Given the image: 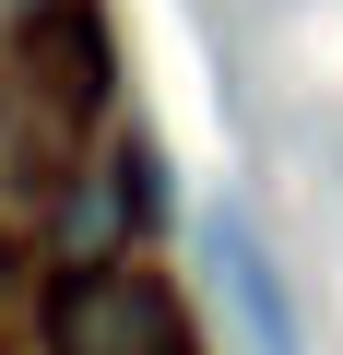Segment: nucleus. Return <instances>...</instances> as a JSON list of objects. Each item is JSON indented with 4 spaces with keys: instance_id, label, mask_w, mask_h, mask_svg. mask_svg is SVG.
Wrapping results in <instances>:
<instances>
[{
    "instance_id": "1",
    "label": "nucleus",
    "mask_w": 343,
    "mask_h": 355,
    "mask_svg": "<svg viewBox=\"0 0 343 355\" xmlns=\"http://www.w3.org/2000/svg\"><path fill=\"white\" fill-rule=\"evenodd\" d=\"M48 355H190L178 296L130 261H83L48 284Z\"/></svg>"
},
{
    "instance_id": "2",
    "label": "nucleus",
    "mask_w": 343,
    "mask_h": 355,
    "mask_svg": "<svg viewBox=\"0 0 343 355\" xmlns=\"http://www.w3.org/2000/svg\"><path fill=\"white\" fill-rule=\"evenodd\" d=\"M202 261H213V296L237 308V343L249 355H308L296 296H284V261L249 237V214H202Z\"/></svg>"
},
{
    "instance_id": "3",
    "label": "nucleus",
    "mask_w": 343,
    "mask_h": 355,
    "mask_svg": "<svg viewBox=\"0 0 343 355\" xmlns=\"http://www.w3.org/2000/svg\"><path fill=\"white\" fill-rule=\"evenodd\" d=\"M24 60L48 71V107H107V24H95V0H71V12H48V24H24Z\"/></svg>"
}]
</instances>
